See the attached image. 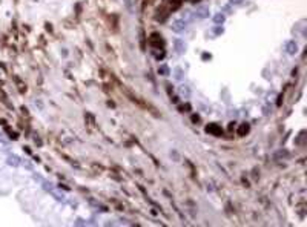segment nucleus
I'll list each match as a JSON object with an SVG mask.
<instances>
[{"mask_svg": "<svg viewBox=\"0 0 307 227\" xmlns=\"http://www.w3.org/2000/svg\"><path fill=\"white\" fill-rule=\"evenodd\" d=\"M186 26H188V22L183 20V19L180 17V19H175V20L170 23V29L175 31V32H181V31L186 29Z\"/></svg>", "mask_w": 307, "mask_h": 227, "instance_id": "nucleus-1", "label": "nucleus"}, {"mask_svg": "<svg viewBox=\"0 0 307 227\" xmlns=\"http://www.w3.org/2000/svg\"><path fill=\"white\" fill-rule=\"evenodd\" d=\"M194 16L197 19H206L209 17V6H198L194 12Z\"/></svg>", "mask_w": 307, "mask_h": 227, "instance_id": "nucleus-2", "label": "nucleus"}, {"mask_svg": "<svg viewBox=\"0 0 307 227\" xmlns=\"http://www.w3.org/2000/svg\"><path fill=\"white\" fill-rule=\"evenodd\" d=\"M286 52H287V54H290V55L296 54V52H298V45L293 42V40L287 42V43H286Z\"/></svg>", "mask_w": 307, "mask_h": 227, "instance_id": "nucleus-3", "label": "nucleus"}, {"mask_svg": "<svg viewBox=\"0 0 307 227\" xmlns=\"http://www.w3.org/2000/svg\"><path fill=\"white\" fill-rule=\"evenodd\" d=\"M173 45H175V51L178 52V54H183V52L186 51V45H184V43L181 42L180 38H177L175 42H173Z\"/></svg>", "mask_w": 307, "mask_h": 227, "instance_id": "nucleus-4", "label": "nucleus"}, {"mask_svg": "<svg viewBox=\"0 0 307 227\" xmlns=\"http://www.w3.org/2000/svg\"><path fill=\"white\" fill-rule=\"evenodd\" d=\"M8 164H11V166H19L20 161H19V158H17L16 155H12V157L8 158Z\"/></svg>", "mask_w": 307, "mask_h": 227, "instance_id": "nucleus-5", "label": "nucleus"}, {"mask_svg": "<svg viewBox=\"0 0 307 227\" xmlns=\"http://www.w3.org/2000/svg\"><path fill=\"white\" fill-rule=\"evenodd\" d=\"M158 74H160V75H169V68H167L166 64H161V66L158 68Z\"/></svg>", "mask_w": 307, "mask_h": 227, "instance_id": "nucleus-6", "label": "nucleus"}, {"mask_svg": "<svg viewBox=\"0 0 307 227\" xmlns=\"http://www.w3.org/2000/svg\"><path fill=\"white\" fill-rule=\"evenodd\" d=\"M213 20H215V23H217V25H221V23H224L226 17H224L223 14H217L215 17H213Z\"/></svg>", "mask_w": 307, "mask_h": 227, "instance_id": "nucleus-7", "label": "nucleus"}, {"mask_svg": "<svg viewBox=\"0 0 307 227\" xmlns=\"http://www.w3.org/2000/svg\"><path fill=\"white\" fill-rule=\"evenodd\" d=\"M209 130H210V132H215L217 135H218V133L221 132V129H220L218 126H215V124H212V126H207V132H209Z\"/></svg>", "mask_w": 307, "mask_h": 227, "instance_id": "nucleus-8", "label": "nucleus"}, {"mask_svg": "<svg viewBox=\"0 0 307 227\" xmlns=\"http://www.w3.org/2000/svg\"><path fill=\"white\" fill-rule=\"evenodd\" d=\"M123 2H125V5H126V9L132 14V12H134V8H132V0H123Z\"/></svg>", "mask_w": 307, "mask_h": 227, "instance_id": "nucleus-9", "label": "nucleus"}, {"mask_svg": "<svg viewBox=\"0 0 307 227\" xmlns=\"http://www.w3.org/2000/svg\"><path fill=\"white\" fill-rule=\"evenodd\" d=\"M175 78H177V80H181V78H183V69H181V68H175Z\"/></svg>", "mask_w": 307, "mask_h": 227, "instance_id": "nucleus-10", "label": "nucleus"}, {"mask_svg": "<svg viewBox=\"0 0 307 227\" xmlns=\"http://www.w3.org/2000/svg\"><path fill=\"white\" fill-rule=\"evenodd\" d=\"M180 92H181L183 95H186V97H189V89L186 88V86H181V88H180Z\"/></svg>", "mask_w": 307, "mask_h": 227, "instance_id": "nucleus-11", "label": "nucleus"}, {"mask_svg": "<svg viewBox=\"0 0 307 227\" xmlns=\"http://www.w3.org/2000/svg\"><path fill=\"white\" fill-rule=\"evenodd\" d=\"M247 129H249V127H247L246 124H243L241 127H239V135H243V133H244V132H247Z\"/></svg>", "mask_w": 307, "mask_h": 227, "instance_id": "nucleus-12", "label": "nucleus"}, {"mask_svg": "<svg viewBox=\"0 0 307 227\" xmlns=\"http://www.w3.org/2000/svg\"><path fill=\"white\" fill-rule=\"evenodd\" d=\"M230 3H235V5H238V3H241V0H230Z\"/></svg>", "mask_w": 307, "mask_h": 227, "instance_id": "nucleus-13", "label": "nucleus"}, {"mask_svg": "<svg viewBox=\"0 0 307 227\" xmlns=\"http://www.w3.org/2000/svg\"><path fill=\"white\" fill-rule=\"evenodd\" d=\"M198 2H200V0H194V3H198Z\"/></svg>", "mask_w": 307, "mask_h": 227, "instance_id": "nucleus-14", "label": "nucleus"}]
</instances>
